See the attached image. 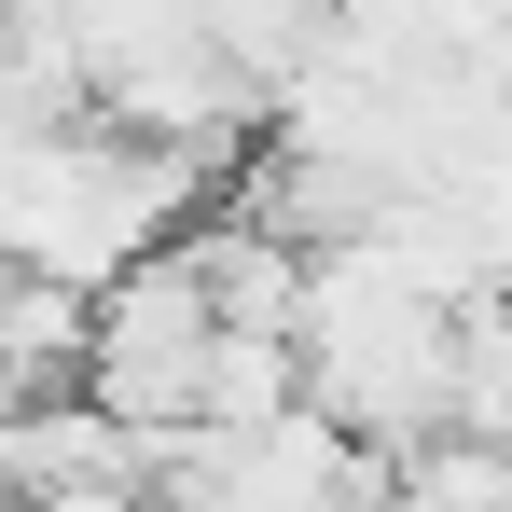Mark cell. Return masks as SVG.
Masks as SVG:
<instances>
[{
	"mask_svg": "<svg viewBox=\"0 0 512 512\" xmlns=\"http://www.w3.org/2000/svg\"><path fill=\"white\" fill-rule=\"evenodd\" d=\"M84 374H97V305L0 263V402H84Z\"/></svg>",
	"mask_w": 512,
	"mask_h": 512,
	"instance_id": "obj_2",
	"label": "cell"
},
{
	"mask_svg": "<svg viewBox=\"0 0 512 512\" xmlns=\"http://www.w3.org/2000/svg\"><path fill=\"white\" fill-rule=\"evenodd\" d=\"M457 443H512V291L457 305Z\"/></svg>",
	"mask_w": 512,
	"mask_h": 512,
	"instance_id": "obj_4",
	"label": "cell"
},
{
	"mask_svg": "<svg viewBox=\"0 0 512 512\" xmlns=\"http://www.w3.org/2000/svg\"><path fill=\"white\" fill-rule=\"evenodd\" d=\"M291 416H305V346H277V333H222L208 346V429L222 443H263Z\"/></svg>",
	"mask_w": 512,
	"mask_h": 512,
	"instance_id": "obj_3",
	"label": "cell"
},
{
	"mask_svg": "<svg viewBox=\"0 0 512 512\" xmlns=\"http://www.w3.org/2000/svg\"><path fill=\"white\" fill-rule=\"evenodd\" d=\"M180 250H194V277H208L222 333H277V346H305V250H291L277 222L222 208V222H194Z\"/></svg>",
	"mask_w": 512,
	"mask_h": 512,
	"instance_id": "obj_1",
	"label": "cell"
}]
</instances>
